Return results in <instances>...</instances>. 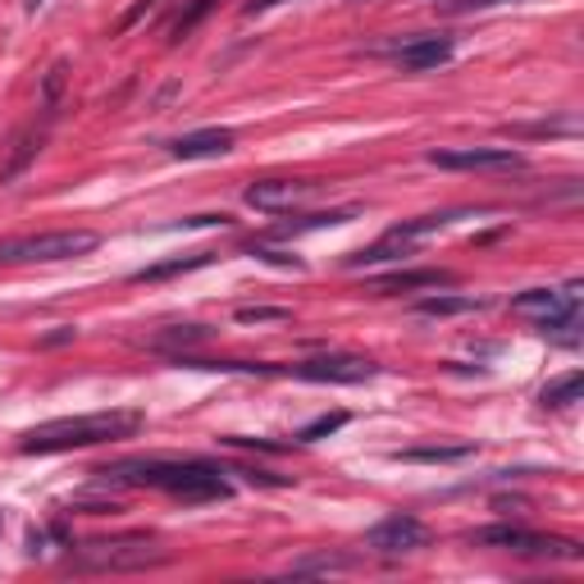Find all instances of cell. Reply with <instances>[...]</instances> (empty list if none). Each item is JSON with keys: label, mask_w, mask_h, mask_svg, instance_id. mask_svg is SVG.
I'll return each mask as SVG.
<instances>
[{"label": "cell", "mask_w": 584, "mask_h": 584, "mask_svg": "<svg viewBox=\"0 0 584 584\" xmlns=\"http://www.w3.org/2000/svg\"><path fill=\"white\" fill-rule=\"evenodd\" d=\"M205 338H211V329H201V325H188V329H164V333H156L151 338V348L156 352H188L192 348V342H205Z\"/></svg>", "instance_id": "d6986e66"}, {"label": "cell", "mask_w": 584, "mask_h": 584, "mask_svg": "<svg viewBox=\"0 0 584 584\" xmlns=\"http://www.w3.org/2000/svg\"><path fill=\"white\" fill-rule=\"evenodd\" d=\"M215 252H197V256H174V261H160V265H147L132 274V284H160V279H179V274H192L201 265H211Z\"/></svg>", "instance_id": "9a60e30c"}, {"label": "cell", "mask_w": 584, "mask_h": 584, "mask_svg": "<svg viewBox=\"0 0 584 584\" xmlns=\"http://www.w3.org/2000/svg\"><path fill=\"white\" fill-rule=\"evenodd\" d=\"M274 6H279V0H252L247 14H261V10H274Z\"/></svg>", "instance_id": "4316f807"}, {"label": "cell", "mask_w": 584, "mask_h": 584, "mask_svg": "<svg viewBox=\"0 0 584 584\" xmlns=\"http://www.w3.org/2000/svg\"><path fill=\"white\" fill-rule=\"evenodd\" d=\"M142 429V411H96V416H68V421H46L28 429L19 453H68V448H96V443H119Z\"/></svg>", "instance_id": "7a4b0ae2"}, {"label": "cell", "mask_w": 584, "mask_h": 584, "mask_svg": "<svg viewBox=\"0 0 584 584\" xmlns=\"http://www.w3.org/2000/svg\"><path fill=\"white\" fill-rule=\"evenodd\" d=\"M421 316H466V311H485L479 297H453V293H438V297H425L416 306Z\"/></svg>", "instance_id": "e0dca14e"}, {"label": "cell", "mask_w": 584, "mask_h": 584, "mask_svg": "<svg viewBox=\"0 0 584 584\" xmlns=\"http://www.w3.org/2000/svg\"><path fill=\"white\" fill-rule=\"evenodd\" d=\"M179 160H211V156H229L233 151V128H197V132H183L174 147Z\"/></svg>", "instance_id": "7c38bea8"}, {"label": "cell", "mask_w": 584, "mask_h": 584, "mask_svg": "<svg viewBox=\"0 0 584 584\" xmlns=\"http://www.w3.org/2000/svg\"><path fill=\"white\" fill-rule=\"evenodd\" d=\"M438 169H525V156L511 147H461V151H429Z\"/></svg>", "instance_id": "30bf717a"}, {"label": "cell", "mask_w": 584, "mask_h": 584, "mask_svg": "<svg viewBox=\"0 0 584 584\" xmlns=\"http://www.w3.org/2000/svg\"><path fill=\"white\" fill-rule=\"evenodd\" d=\"M466 211H438V215H421V220H406V224H393L384 237L389 243H421V237H429V233H438V229H448V224H457Z\"/></svg>", "instance_id": "4fadbf2b"}, {"label": "cell", "mask_w": 584, "mask_h": 584, "mask_svg": "<svg viewBox=\"0 0 584 584\" xmlns=\"http://www.w3.org/2000/svg\"><path fill=\"white\" fill-rule=\"evenodd\" d=\"M475 448H470V443H457V448H406V453H393V461H461V457H470Z\"/></svg>", "instance_id": "ffe728a7"}, {"label": "cell", "mask_w": 584, "mask_h": 584, "mask_svg": "<svg viewBox=\"0 0 584 584\" xmlns=\"http://www.w3.org/2000/svg\"><path fill=\"white\" fill-rule=\"evenodd\" d=\"M429 543V530L416 521V517H384L374 530H365V548L370 553H384V558H397V553H416V548Z\"/></svg>", "instance_id": "ba28073f"}, {"label": "cell", "mask_w": 584, "mask_h": 584, "mask_svg": "<svg viewBox=\"0 0 584 584\" xmlns=\"http://www.w3.org/2000/svg\"><path fill=\"white\" fill-rule=\"evenodd\" d=\"M357 220V211H320V215H301L293 224H279L269 237H297V233H311V229H333V224H348Z\"/></svg>", "instance_id": "2e32d148"}, {"label": "cell", "mask_w": 584, "mask_h": 584, "mask_svg": "<svg viewBox=\"0 0 584 584\" xmlns=\"http://www.w3.org/2000/svg\"><path fill=\"white\" fill-rule=\"evenodd\" d=\"M100 479L124 489H160L179 502H224L233 498V485L224 479L220 466L211 461H164V457H142V461H119L96 470Z\"/></svg>", "instance_id": "6da1fadb"}, {"label": "cell", "mask_w": 584, "mask_h": 584, "mask_svg": "<svg viewBox=\"0 0 584 584\" xmlns=\"http://www.w3.org/2000/svg\"><path fill=\"white\" fill-rule=\"evenodd\" d=\"M470 543L479 548H502V553H521V558H580V543L571 539H553V534H534L521 525H489V530H475Z\"/></svg>", "instance_id": "277c9868"}, {"label": "cell", "mask_w": 584, "mask_h": 584, "mask_svg": "<svg viewBox=\"0 0 584 584\" xmlns=\"http://www.w3.org/2000/svg\"><path fill=\"white\" fill-rule=\"evenodd\" d=\"M0 534H6V511H0Z\"/></svg>", "instance_id": "83f0119b"}, {"label": "cell", "mask_w": 584, "mask_h": 584, "mask_svg": "<svg viewBox=\"0 0 584 584\" xmlns=\"http://www.w3.org/2000/svg\"><path fill=\"white\" fill-rule=\"evenodd\" d=\"M511 311L525 316V320H539L543 329H571L575 316H580V284H566V288H530L511 301Z\"/></svg>", "instance_id": "8992f818"}, {"label": "cell", "mask_w": 584, "mask_h": 584, "mask_svg": "<svg viewBox=\"0 0 584 584\" xmlns=\"http://www.w3.org/2000/svg\"><path fill=\"white\" fill-rule=\"evenodd\" d=\"M60 342H74V329H55L42 338V348H60Z\"/></svg>", "instance_id": "484cf974"}, {"label": "cell", "mask_w": 584, "mask_h": 584, "mask_svg": "<svg viewBox=\"0 0 584 584\" xmlns=\"http://www.w3.org/2000/svg\"><path fill=\"white\" fill-rule=\"evenodd\" d=\"M580 393H584V374H580V370H571V374H562V380L543 384L539 402H543V406H571V402H580Z\"/></svg>", "instance_id": "ac0fdd59"}, {"label": "cell", "mask_w": 584, "mask_h": 584, "mask_svg": "<svg viewBox=\"0 0 584 584\" xmlns=\"http://www.w3.org/2000/svg\"><path fill=\"white\" fill-rule=\"evenodd\" d=\"M78 562L92 571H147L169 562L164 548H151L147 539H115V543H87L78 548Z\"/></svg>", "instance_id": "5b68a950"}, {"label": "cell", "mask_w": 584, "mask_h": 584, "mask_svg": "<svg viewBox=\"0 0 584 584\" xmlns=\"http://www.w3.org/2000/svg\"><path fill=\"white\" fill-rule=\"evenodd\" d=\"M284 374L293 380H306V384H365L380 374L370 357H348V352H329V357H316V361H297V365H284Z\"/></svg>", "instance_id": "52a82bcc"}, {"label": "cell", "mask_w": 584, "mask_h": 584, "mask_svg": "<svg viewBox=\"0 0 584 584\" xmlns=\"http://www.w3.org/2000/svg\"><path fill=\"white\" fill-rule=\"evenodd\" d=\"M393 60L406 68V74H425V68H438L453 60V42L448 38H416V42H402L393 51Z\"/></svg>", "instance_id": "8fae6325"}, {"label": "cell", "mask_w": 584, "mask_h": 584, "mask_svg": "<svg viewBox=\"0 0 584 584\" xmlns=\"http://www.w3.org/2000/svg\"><path fill=\"white\" fill-rule=\"evenodd\" d=\"M100 237L87 229H60V233H38V237H6L0 243V265H32V261H74L96 252Z\"/></svg>", "instance_id": "3957f363"}, {"label": "cell", "mask_w": 584, "mask_h": 584, "mask_svg": "<svg viewBox=\"0 0 584 584\" xmlns=\"http://www.w3.org/2000/svg\"><path fill=\"white\" fill-rule=\"evenodd\" d=\"M311 192H316L311 179H265V183H252V188L243 192V201L252 205V211L279 215V211H293V205H301Z\"/></svg>", "instance_id": "9c48e42d"}, {"label": "cell", "mask_w": 584, "mask_h": 584, "mask_svg": "<svg viewBox=\"0 0 584 584\" xmlns=\"http://www.w3.org/2000/svg\"><path fill=\"white\" fill-rule=\"evenodd\" d=\"M348 558H311V562H297L293 575H311V571H348Z\"/></svg>", "instance_id": "cb8c5ba5"}, {"label": "cell", "mask_w": 584, "mask_h": 584, "mask_svg": "<svg viewBox=\"0 0 584 584\" xmlns=\"http://www.w3.org/2000/svg\"><path fill=\"white\" fill-rule=\"evenodd\" d=\"M453 274L448 269H397L389 279H374V293H397V288H448Z\"/></svg>", "instance_id": "5bb4252c"}, {"label": "cell", "mask_w": 584, "mask_h": 584, "mask_svg": "<svg viewBox=\"0 0 584 584\" xmlns=\"http://www.w3.org/2000/svg\"><path fill=\"white\" fill-rule=\"evenodd\" d=\"M493 6H517V0H443L448 14H470V10H493Z\"/></svg>", "instance_id": "d4e9b609"}, {"label": "cell", "mask_w": 584, "mask_h": 584, "mask_svg": "<svg viewBox=\"0 0 584 584\" xmlns=\"http://www.w3.org/2000/svg\"><path fill=\"white\" fill-rule=\"evenodd\" d=\"M215 6H220V0H192V10H188V14H179V19H174V28H169V42L192 38V28H197L205 14H211Z\"/></svg>", "instance_id": "44dd1931"}, {"label": "cell", "mask_w": 584, "mask_h": 584, "mask_svg": "<svg viewBox=\"0 0 584 584\" xmlns=\"http://www.w3.org/2000/svg\"><path fill=\"white\" fill-rule=\"evenodd\" d=\"M342 425H348V411H329V416H316L311 425H306V429L297 434V443H320V438L338 434Z\"/></svg>", "instance_id": "7402d4cb"}, {"label": "cell", "mask_w": 584, "mask_h": 584, "mask_svg": "<svg viewBox=\"0 0 584 584\" xmlns=\"http://www.w3.org/2000/svg\"><path fill=\"white\" fill-rule=\"evenodd\" d=\"M265 320H288L284 306H243L237 311V325H265Z\"/></svg>", "instance_id": "603a6c76"}]
</instances>
